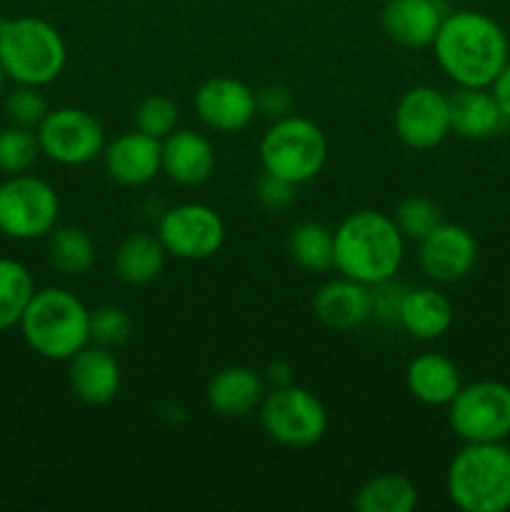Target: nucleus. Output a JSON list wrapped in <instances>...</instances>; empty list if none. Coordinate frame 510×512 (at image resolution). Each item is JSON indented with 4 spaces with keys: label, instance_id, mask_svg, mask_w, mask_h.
I'll return each mask as SVG.
<instances>
[{
    "label": "nucleus",
    "instance_id": "nucleus-1",
    "mask_svg": "<svg viewBox=\"0 0 510 512\" xmlns=\"http://www.w3.org/2000/svg\"><path fill=\"white\" fill-rule=\"evenodd\" d=\"M433 50L443 73L463 88H490L510 58L505 30L478 10L445 15Z\"/></svg>",
    "mask_w": 510,
    "mask_h": 512
},
{
    "label": "nucleus",
    "instance_id": "nucleus-2",
    "mask_svg": "<svg viewBox=\"0 0 510 512\" xmlns=\"http://www.w3.org/2000/svg\"><path fill=\"white\" fill-rule=\"evenodd\" d=\"M405 238L393 215L378 210L350 213L335 230V270L358 283L375 285L398 275Z\"/></svg>",
    "mask_w": 510,
    "mask_h": 512
},
{
    "label": "nucleus",
    "instance_id": "nucleus-3",
    "mask_svg": "<svg viewBox=\"0 0 510 512\" xmlns=\"http://www.w3.org/2000/svg\"><path fill=\"white\" fill-rule=\"evenodd\" d=\"M445 490L465 512L510 510V448L503 443H465L453 455Z\"/></svg>",
    "mask_w": 510,
    "mask_h": 512
},
{
    "label": "nucleus",
    "instance_id": "nucleus-4",
    "mask_svg": "<svg viewBox=\"0 0 510 512\" xmlns=\"http://www.w3.org/2000/svg\"><path fill=\"white\" fill-rule=\"evenodd\" d=\"M30 348L48 360H70L90 343V310L65 288L35 290L20 318Z\"/></svg>",
    "mask_w": 510,
    "mask_h": 512
},
{
    "label": "nucleus",
    "instance_id": "nucleus-5",
    "mask_svg": "<svg viewBox=\"0 0 510 512\" xmlns=\"http://www.w3.org/2000/svg\"><path fill=\"white\" fill-rule=\"evenodd\" d=\"M65 63V40L48 20L33 15L0 20V65L10 80L43 88L60 78Z\"/></svg>",
    "mask_w": 510,
    "mask_h": 512
},
{
    "label": "nucleus",
    "instance_id": "nucleus-6",
    "mask_svg": "<svg viewBox=\"0 0 510 512\" xmlns=\"http://www.w3.org/2000/svg\"><path fill=\"white\" fill-rule=\"evenodd\" d=\"M328 160V140L320 125L300 115L273 120L260 140L263 173L278 175L295 185L313 180Z\"/></svg>",
    "mask_w": 510,
    "mask_h": 512
},
{
    "label": "nucleus",
    "instance_id": "nucleus-7",
    "mask_svg": "<svg viewBox=\"0 0 510 512\" xmlns=\"http://www.w3.org/2000/svg\"><path fill=\"white\" fill-rule=\"evenodd\" d=\"M260 425L270 440L285 448H310L328 430V413L310 390L290 383L265 393Z\"/></svg>",
    "mask_w": 510,
    "mask_h": 512
},
{
    "label": "nucleus",
    "instance_id": "nucleus-8",
    "mask_svg": "<svg viewBox=\"0 0 510 512\" xmlns=\"http://www.w3.org/2000/svg\"><path fill=\"white\" fill-rule=\"evenodd\" d=\"M448 420L463 443H503L510 435V385L500 380L463 385L450 400Z\"/></svg>",
    "mask_w": 510,
    "mask_h": 512
},
{
    "label": "nucleus",
    "instance_id": "nucleus-9",
    "mask_svg": "<svg viewBox=\"0 0 510 512\" xmlns=\"http://www.w3.org/2000/svg\"><path fill=\"white\" fill-rule=\"evenodd\" d=\"M60 198L53 185L35 175H8L0 183V233L13 240H35L55 228Z\"/></svg>",
    "mask_w": 510,
    "mask_h": 512
},
{
    "label": "nucleus",
    "instance_id": "nucleus-10",
    "mask_svg": "<svg viewBox=\"0 0 510 512\" xmlns=\"http://www.w3.org/2000/svg\"><path fill=\"white\" fill-rule=\"evenodd\" d=\"M40 153L60 165H88L105 150L103 125L80 108L48 110L43 123L35 128Z\"/></svg>",
    "mask_w": 510,
    "mask_h": 512
},
{
    "label": "nucleus",
    "instance_id": "nucleus-11",
    "mask_svg": "<svg viewBox=\"0 0 510 512\" xmlns=\"http://www.w3.org/2000/svg\"><path fill=\"white\" fill-rule=\"evenodd\" d=\"M158 238L175 258L205 260L223 248L225 223L210 205L183 203L160 218Z\"/></svg>",
    "mask_w": 510,
    "mask_h": 512
},
{
    "label": "nucleus",
    "instance_id": "nucleus-12",
    "mask_svg": "<svg viewBox=\"0 0 510 512\" xmlns=\"http://www.w3.org/2000/svg\"><path fill=\"white\" fill-rule=\"evenodd\" d=\"M400 143L413 150H430L450 135L448 95L430 85L405 90L393 113Z\"/></svg>",
    "mask_w": 510,
    "mask_h": 512
},
{
    "label": "nucleus",
    "instance_id": "nucleus-13",
    "mask_svg": "<svg viewBox=\"0 0 510 512\" xmlns=\"http://www.w3.org/2000/svg\"><path fill=\"white\" fill-rule=\"evenodd\" d=\"M193 105L198 118L218 133L245 130L258 115L253 90L228 75H215V78L200 83L195 90Z\"/></svg>",
    "mask_w": 510,
    "mask_h": 512
},
{
    "label": "nucleus",
    "instance_id": "nucleus-14",
    "mask_svg": "<svg viewBox=\"0 0 510 512\" xmlns=\"http://www.w3.org/2000/svg\"><path fill=\"white\" fill-rule=\"evenodd\" d=\"M418 260L423 273L435 283H455L473 270L478 260V243L463 225L440 223L420 240Z\"/></svg>",
    "mask_w": 510,
    "mask_h": 512
},
{
    "label": "nucleus",
    "instance_id": "nucleus-15",
    "mask_svg": "<svg viewBox=\"0 0 510 512\" xmlns=\"http://www.w3.org/2000/svg\"><path fill=\"white\" fill-rule=\"evenodd\" d=\"M103 163L115 183L140 188L163 170V143L140 130L123 133L105 145Z\"/></svg>",
    "mask_w": 510,
    "mask_h": 512
},
{
    "label": "nucleus",
    "instance_id": "nucleus-16",
    "mask_svg": "<svg viewBox=\"0 0 510 512\" xmlns=\"http://www.w3.org/2000/svg\"><path fill=\"white\" fill-rule=\"evenodd\" d=\"M445 15L440 0H388L380 23L395 45L418 50L433 45Z\"/></svg>",
    "mask_w": 510,
    "mask_h": 512
},
{
    "label": "nucleus",
    "instance_id": "nucleus-17",
    "mask_svg": "<svg viewBox=\"0 0 510 512\" xmlns=\"http://www.w3.org/2000/svg\"><path fill=\"white\" fill-rule=\"evenodd\" d=\"M313 310L320 323L330 330H355L373 320V295L370 285L350 280L340 275L338 280H330L315 293Z\"/></svg>",
    "mask_w": 510,
    "mask_h": 512
},
{
    "label": "nucleus",
    "instance_id": "nucleus-18",
    "mask_svg": "<svg viewBox=\"0 0 510 512\" xmlns=\"http://www.w3.org/2000/svg\"><path fill=\"white\" fill-rule=\"evenodd\" d=\"M73 393L88 405H108L120 390V363L110 348L88 343L68 360Z\"/></svg>",
    "mask_w": 510,
    "mask_h": 512
},
{
    "label": "nucleus",
    "instance_id": "nucleus-19",
    "mask_svg": "<svg viewBox=\"0 0 510 512\" xmlns=\"http://www.w3.org/2000/svg\"><path fill=\"white\" fill-rule=\"evenodd\" d=\"M450 108V133L468 140H488L505 133L508 118L500 110L498 100L488 88H463L458 85L453 95H448Z\"/></svg>",
    "mask_w": 510,
    "mask_h": 512
},
{
    "label": "nucleus",
    "instance_id": "nucleus-20",
    "mask_svg": "<svg viewBox=\"0 0 510 512\" xmlns=\"http://www.w3.org/2000/svg\"><path fill=\"white\" fill-rule=\"evenodd\" d=\"M163 143V173L178 185H200L213 175L215 150L205 135L175 128Z\"/></svg>",
    "mask_w": 510,
    "mask_h": 512
},
{
    "label": "nucleus",
    "instance_id": "nucleus-21",
    "mask_svg": "<svg viewBox=\"0 0 510 512\" xmlns=\"http://www.w3.org/2000/svg\"><path fill=\"white\" fill-rule=\"evenodd\" d=\"M265 398V380L245 365H230L208 383V405L223 418H248Z\"/></svg>",
    "mask_w": 510,
    "mask_h": 512
},
{
    "label": "nucleus",
    "instance_id": "nucleus-22",
    "mask_svg": "<svg viewBox=\"0 0 510 512\" xmlns=\"http://www.w3.org/2000/svg\"><path fill=\"white\" fill-rule=\"evenodd\" d=\"M405 385L415 400L440 408V405H450V400L463 388V380L453 360L440 353H423L410 360L405 370Z\"/></svg>",
    "mask_w": 510,
    "mask_h": 512
},
{
    "label": "nucleus",
    "instance_id": "nucleus-23",
    "mask_svg": "<svg viewBox=\"0 0 510 512\" xmlns=\"http://www.w3.org/2000/svg\"><path fill=\"white\" fill-rule=\"evenodd\" d=\"M398 325L418 340H438L453 325V305L435 288H408Z\"/></svg>",
    "mask_w": 510,
    "mask_h": 512
},
{
    "label": "nucleus",
    "instance_id": "nucleus-24",
    "mask_svg": "<svg viewBox=\"0 0 510 512\" xmlns=\"http://www.w3.org/2000/svg\"><path fill=\"white\" fill-rule=\"evenodd\" d=\"M165 255L158 235L133 233L115 250V273L128 285H148L163 273Z\"/></svg>",
    "mask_w": 510,
    "mask_h": 512
},
{
    "label": "nucleus",
    "instance_id": "nucleus-25",
    "mask_svg": "<svg viewBox=\"0 0 510 512\" xmlns=\"http://www.w3.org/2000/svg\"><path fill=\"white\" fill-rule=\"evenodd\" d=\"M288 250L295 263L310 273H328L335 268V233L323 223L305 220L290 230Z\"/></svg>",
    "mask_w": 510,
    "mask_h": 512
},
{
    "label": "nucleus",
    "instance_id": "nucleus-26",
    "mask_svg": "<svg viewBox=\"0 0 510 512\" xmlns=\"http://www.w3.org/2000/svg\"><path fill=\"white\" fill-rule=\"evenodd\" d=\"M418 505V488L405 475H375L358 490L360 512H410Z\"/></svg>",
    "mask_w": 510,
    "mask_h": 512
},
{
    "label": "nucleus",
    "instance_id": "nucleus-27",
    "mask_svg": "<svg viewBox=\"0 0 510 512\" xmlns=\"http://www.w3.org/2000/svg\"><path fill=\"white\" fill-rule=\"evenodd\" d=\"M48 258L58 273L85 275L95 263V243L83 228L63 225L48 233Z\"/></svg>",
    "mask_w": 510,
    "mask_h": 512
},
{
    "label": "nucleus",
    "instance_id": "nucleus-28",
    "mask_svg": "<svg viewBox=\"0 0 510 512\" xmlns=\"http://www.w3.org/2000/svg\"><path fill=\"white\" fill-rule=\"evenodd\" d=\"M33 293L35 283L30 270L18 260L0 258V330L20 325Z\"/></svg>",
    "mask_w": 510,
    "mask_h": 512
},
{
    "label": "nucleus",
    "instance_id": "nucleus-29",
    "mask_svg": "<svg viewBox=\"0 0 510 512\" xmlns=\"http://www.w3.org/2000/svg\"><path fill=\"white\" fill-rule=\"evenodd\" d=\"M40 155L38 135L33 128L10 125L0 130V173L20 175L28 173Z\"/></svg>",
    "mask_w": 510,
    "mask_h": 512
},
{
    "label": "nucleus",
    "instance_id": "nucleus-30",
    "mask_svg": "<svg viewBox=\"0 0 510 512\" xmlns=\"http://www.w3.org/2000/svg\"><path fill=\"white\" fill-rule=\"evenodd\" d=\"M393 220L405 240H418L420 243L425 235H430L443 223V210L435 200L423 198V195H410V198L400 200Z\"/></svg>",
    "mask_w": 510,
    "mask_h": 512
},
{
    "label": "nucleus",
    "instance_id": "nucleus-31",
    "mask_svg": "<svg viewBox=\"0 0 510 512\" xmlns=\"http://www.w3.org/2000/svg\"><path fill=\"white\" fill-rule=\"evenodd\" d=\"M180 108L168 95H150L135 108V128L150 138H168L178 128Z\"/></svg>",
    "mask_w": 510,
    "mask_h": 512
},
{
    "label": "nucleus",
    "instance_id": "nucleus-32",
    "mask_svg": "<svg viewBox=\"0 0 510 512\" xmlns=\"http://www.w3.org/2000/svg\"><path fill=\"white\" fill-rule=\"evenodd\" d=\"M133 320L123 308L103 305V308L90 313V343L103 345V348H120L130 338Z\"/></svg>",
    "mask_w": 510,
    "mask_h": 512
},
{
    "label": "nucleus",
    "instance_id": "nucleus-33",
    "mask_svg": "<svg viewBox=\"0 0 510 512\" xmlns=\"http://www.w3.org/2000/svg\"><path fill=\"white\" fill-rule=\"evenodd\" d=\"M48 100L43 98L40 88L35 85H18L5 95V115L13 120V125L23 128H38L48 115Z\"/></svg>",
    "mask_w": 510,
    "mask_h": 512
},
{
    "label": "nucleus",
    "instance_id": "nucleus-34",
    "mask_svg": "<svg viewBox=\"0 0 510 512\" xmlns=\"http://www.w3.org/2000/svg\"><path fill=\"white\" fill-rule=\"evenodd\" d=\"M405 293H408V288L395 283V278L370 285V295H373V320H378L383 325H398Z\"/></svg>",
    "mask_w": 510,
    "mask_h": 512
},
{
    "label": "nucleus",
    "instance_id": "nucleus-35",
    "mask_svg": "<svg viewBox=\"0 0 510 512\" xmlns=\"http://www.w3.org/2000/svg\"><path fill=\"white\" fill-rule=\"evenodd\" d=\"M255 103H258V113L270 120H280L285 115H293L295 98L290 93L288 85L283 83H270L255 93Z\"/></svg>",
    "mask_w": 510,
    "mask_h": 512
},
{
    "label": "nucleus",
    "instance_id": "nucleus-36",
    "mask_svg": "<svg viewBox=\"0 0 510 512\" xmlns=\"http://www.w3.org/2000/svg\"><path fill=\"white\" fill-rule=\"evenodd\" d=\"M295 188H298V185L290 183V180L263 173V178L258 180V198L265 208L280 213V210L290 208V205L295 203Z\"/></svg>",
    "mask_w": 510,
    "mask_h": 512
},
{
    "label": "nucleus",
    "instance_id": "nucleus-37",
    "mask_svg": "<svg viewBox=\"0 0 510 512\" xmlns=\"http://www.w3.org/2000/svg\"><path fill=\"white\" fill-rule=\"evenodd\" d=\"M490 93H493V98L498 100L500 110H503V115L510 123V58L508 63L503 65V70L495 75L493 83H490Z\"/></svg>",
    "mask_w": 510,
    "mask_h": 512
},
{
    "label": "nucleus",
    "instance_id": "nucleus-38",
    "mask_svg": "<svg viewBox=\"0 0 510 512\" xmlns=\"http://www.w3.org/2000/svg\"><path fill=\"white\" fill-rule=\"evenodd\" d=\"M265 380H268L273 388H283V385L293 383V368H290L288 363H283V360H275V363H270L268 370H265Z\"/></svg>",
    "mask_w": 510,
    "mask_h": 512
},
{
    "label": "nucleus",
    "instance_id": "nucleus-39",
    "mask_svg": "<svg viewBox=\"0 0 510 512\" xmlns=\"http://www.w3.org/2000/svg\"><path fill=\"white\" fill-rule=\"evenodd\" d=\"M5 78H8V75H5L3 65H0V95H3V90H5Z\"/></svg>",
    "mask_w": 510,
    "mask_h": 512
}]
</instances>
